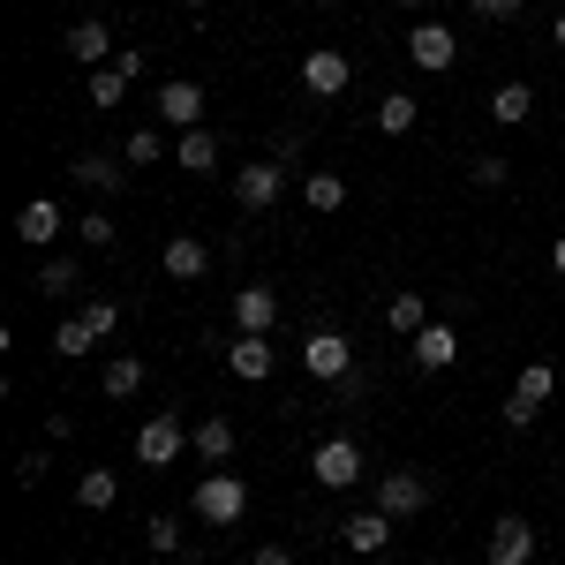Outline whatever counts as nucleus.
<instances>
[{
	"instance_id": "1",
	"label": "nucleus",
	"mask_w": 565,
	"mask_h": 565,
	"mask_svg": "<svg viewBox=\"0 0 565 565\" xmlns=\"http://www.w3.org/2000/svg\"><path fill=\"white\" fill-rule=\"evenodd\" d=\"M242 513H249V482L242 476H204L196 482V521L204 527H242Z\"/></svg>"
},
{
	"instance_id": "2",
	"label": "nucleus",
	"mask_w": 565,
	"mask_h": 565,
	"mask_svg": "<svg viewBox=\"0 0 565 565\" xmlns=\"http://www.w3.org/2000/svg\"><path fill=\"white\" fill-rule=\"evenodd\" d=\"M309 476H317V490H354L362 482V445L354 437H324L309 452Z\"/></svg>"
},
{
	"instance_id": "3",
	"label": "nucleus",
	"mask_w": 565,
	"mask_h": 565,
	"mask_svg": "<svg viewBox=\"0 0 565 565\" xmlns=\"http://www.w3.org/2000/svg\"><path fill=\"white\" fill-rule=\"evenodd\" d=\"M348 84H354V61L340 53V45H317V53L302 61V90L309 98H340Z\"/></svg>"
},
{
	"instance_id": "4",
	"label": "nucleus",
	"mask_w": 565,
	"mask_h": 565,
	"mask_svg": "<svg viewBox=\"0 0 565 565\" xmlns=\"http://www.w3.org/2000/svg\"><path fill=\"white\" fill-rule=\"evenodd\" d=\"M302 362H309V377H324V385H354V354H348L340 332H309Z\"/></svg>"
},
{
	"instance_id": "5",
	"label": "nucleus",
	"mask_w": 565,
	"mask_h": 565,
	"mask_svg": "<svg viewBox=\"0 0 565 565\" xmlns=\"http://www.w3.org/2000/svg\"><path fill=\"white\" fill-rule=\"evenodd\" d=\"M535 551H543V535H535L521 513L490 521V565H535Z\"/></svg>"
},
{
	"instance_id": "6",
	"label": "nucleus",
	"mask_w": 565,
	"mask_h": 565,
	"mask_svg": "<svg viewBox=\"0 0 565 565\" xmlns=\"http://www.w3.org/2000/svg\"><path fill=\"white\" fill-rule=\"evenodd\" d=\"M181 445H189V430H181L174 415H151V423L136 430V460H143V468H174Z\"/></svg>"
},
{
	"instance_id": "7",
	"label": "nucleus",
	"mask_w": 565,
	"mask_h": 565,
	"mask_svg": "<svg viewBox=\"0 0 565 565\" xmlns=\"http://www.w3.org/2000/svg\"><path fill=\"white\" fill-rule=\"evenodd\" d=\"M407 61L430 68V76H445V68L460 61V39H452L445 23H415V31H407Z\"/></svg>"
},
{
	"instance_id": "8",
	"label": "nucleus",
	"mask_w": 565,
	"mask_h": 565,
	"mask_svg": "<svg viewBox=\"0 0 565 565\" xmlns=\"http://www.w3.org/2000/svg\"><path fill=\"white\" fill-rule=\"evenodd\" d=\"M279 181H287V167H271V159L234 167V204H242V212H271V204H279Z\"/></svg>"
},
{
	"instance_id": "9",
	"label": "nucleus",
	"mask_w": 565,
	"mask_h": 565,
	"mask_svg": "<svg viewBox=\"0 0 565 565\" xmlns=\"http://www.w3.org/2000/svg\"><path fill=\"white\" fill-rule=\"evenodd\" d=\"M136 76H143V53H129V45H121L106 68H90V106H121Z\"/></svg>"
},
{
	"instance_id": "10",
	"label": "nucleus",
	"mask_w": 565,
	"mask_h": 565,
	"mask_svg": "<svg viewBox=\"0 0 565 565\" xmlns=\"http://www.w3.org/2000/svg\"><path fill=\"white\" fill-rule=\"evenodd\" d=\"M377 505H385L392 521H415V513L430 505V482L415 476V468H399V476H385V482H377Z\"/></svg>"
},
{
	"instance_id": "11",
	"label": "nucleus",
	"mask_w": 565,
	"mask_h": 565,
	"mask_svg": "<svg viewBox=\"0 0 565 565\" xmlns=\"http://www.w3.org/2000/svg\"><path fill=\"white\" fill-rule=\"evenodd\" d=\"M407 354H415V370H452V362H460V332L430 317V324H423V332L407 340Z\"/></svg>"
},
{
	"instance_id": "12",
	"label": "nucleus",
	"mask_w": 565,
	"mask_h": 565,
	"mask_svg": "<svg viewBox=\"0 0 565 565\" xmlns=\"http://www.w3.org/2000/svg\"><path fill=\"white\" fill-rule=\"evenodd\" d=\"M68 218H61V204L53 196H31L23 212H15V242H31V249H53V234H61Z\"/></svg>"
},
{
	"instance_id": "13",
	"label": "nucleus",
	"mask_w": 565,
	"mask_h": 565,
	"mask_svg": "<svg viewBox=\"0 0 565 565\" xmlns=\"http://www.w3.org/2000/svg\"><path fill=\"white\" fill-rule=\"evenodd\" d=\"M340 543H348V551H362V558H377V551L392 543V513H385V505H370V513H348Z\"/></svg>"
},
{
	"instance_id": "14",
	"label": "nucleus",
	"mask_w": 565,
	"mask_h": 565,
	"mask_svg": "<svg viewBox=\"0 0 565 565\" xmlns=\"http://www.w3.org/2000/svg\"><path fill=\"white\" fill-rule=\"evenodd\" d=\"M159 121H167V129H196V121H204V90L189 84V76H174V84L159 90Z\"/></svg>"
},
{
	"instance_id": "15",
	"label": "nucleus",
	"mask_w": 565,
	"mask_h": 565,
	"mask_svg": "<svg viewBox=\"0 0 565 565\" xmlns=\"http://www.w3.org/2000/svg\"><path fill=\"white\" fill-rule=\"evenodd\" d=\"M68 53H76L84 68H106V61H114L121 45H114V31H106L98 15H84V23H68Z\"/></svg>"
},
{
	"instance_id": "16",
	"label": "nucleus",
	"mask_w": 565,
	"mask_h": 565,
	"mask_svg": "<svg viewBox=\"0 0 565 565\" xmlns=\"http://www.w3.org/2000/svg\"><path fill=\"white\" fill-rule=\"evenodd\" d=\"M159 264H167V279H181V287H189V279H204V271H212V249H204L196 234H174Z\"/></svg>"
},
{
	"instance_id": "17",
	"label": "nucleus",
	"mask_w": 565,
	"mask_h": 565,
	"mask_svg": "<svg viewBox=\"0 0 565 565\" xmlns=\"http://www.w3.org/2000/svg\"><path fill=\"white\" fill-rule=\"evenodd\" d=\"M226 370H234L242 385H264V377H271V348H264V332H242V340L226 348Z\"/></svg>"
},
{
	"instance_id": "18",
	"label": "nucleus",
	"mask_w": 565,
	"mask_h": 565,
	"mask_svg": "<svg viewBox=\"0 0 565 565\" xmlns=\"http://www.w3.org/2000/svg\"><path fill=\"white\" fill-rule=\"evenodd\" d=\"M271 317H279V295L271 287H234V324L242 332H271Z\"/></svg>"
},
{
	"instance_id": "19",
	"label": "nucleus",
	"mask_w": 565,
	"mask_h": 565,
	"mask_svg": "<svg viewBox=\"0 0 565 565\" xmlns=\"http://www.w3.org/2000/svg\"><path fill=\"white\" fill-rule=\"evenodd\" d=\"M174 167H181V174H218V136L212 129H181Z\"/></svg>"
},
{
	"instance_id": "20",
	"label": "nucleus",
	"mask_w": 565,
	"mask_h": 565,
	"mask_svg": "<svg viewBox=\"0 0 565 565\" xmlns=\"http://www.w3.org/2000/svg\"><path fill=\"white\" fill-rule=\"evenodd\" d=\"M527 114H535V90L527 84H498L490 90V121H498V129H527Z\"/></svg>"
},
{
	"instance_id": "21",
	"label": "nucleus",
	"mask_w": 565,
	"mask_h": 565,
	"mask_svg": "<svg viewBox=\"0 0 565 565\" xmlns=\"http://www.w3.org/2000/svg\"><path fill=\"white\" fill-rule=\"evenodd\" d=\"M76 505L114 513V505H121V476H114V468H84V476H76Z\"/></svg>"
},
{
	"instance_id": "22",
	"label": "nucleus",
	"mask_w": 565,
	"mask_h": 565,
	"mask_svg": "<svg viewBox=\"0 0 565 565\" xmlns=\"http://www.w3.org/2000/svg\"><path fill=\"white\" fill-rule=\"evenodd\" d=\"M385 324H392V332H399V340H415V332H423V324H430V302H423V295H415V287H407V295H392Z\"/></svg>"
},
{
	"instance_id": "23",
	"label": "nucleus",
	"mask_w": 565,
	"mask_h": 565,
	"mask_svg": "<svg viewBox=\"0 0 565 565\" xmlns=\"http://www.w3.org/2000/svg\"><path fill=\"white\" fill-rule=\"evenodd\" d=\"M68 174L84 181V189H98V196H114V189H121V167H114V159H106V151H84V159H76V167H68Z\"/></svg>"
},
{
	"instance_id": "24",
	"label": "nucleus",
	"mask_w": 565,
	"mask_h": 565,
	"mask_svg": "<svg viewBox=\"0 0 565 565\" xmlns=\"http://www.w3.org/2000/svg\"><path fill=\"white\" fill-rule=\"evenodd\" d=\"M189 445H196V460H226V452H234V423H226V415H204Z\"/></svg>"
},
{
	"instance_id": "25",
	"label": "nucleus",
	"mask_w": 565,
	"mask_h": 565,
	"mask_svg": "<svg viewBox=\"0 0 565 565\" xmlns=\"http://www.w3.org/2000/svg\"><path fill=\"white\" fill-rule=\"evenodd\" d=\"M415 121H423V106H415L407 90H392V98H377V129H385V136H407Z\"/></svg>"
},
{
	"instance_id": "26",
	"label": "nucleus",
	"mask_w": 565,
	"mask_h": 565,
	"mask_svg": "<svg viewBox=\"0 0 565 565\" xmlns=\"http://www.w3.org/2000/svg\"><path fill=\"white\" fill-rule=\"evenodd\" d=\"M302 204H309L317 218L340 212V204H348V181H340V174H309V181H302Z\"/></svg>"
},
{
	"instance_id": "27",
	"label": "nucleus",
	"mask_w": 565,
	"mask_h": 565,
	"mask_svg": "<svg viewBox=\"0 0 565 565\" xmlns=\"http://www.w3.org/2000/svg\"><path fill=\"white\" fill-rule=\"evenodd\" d=\"M551 392H558V370H551V362H527L521 377H513V399H527V407H543Z\"/></svg>"
},
{
	"instance_id": "28",
	"label": "nucleus",
	"mask_w": 565,
	"mask_h": 565,
	"mask_svg": "<svg viewBox=\"0 0 565 565\" xmlns=\"http://www.w3.org/2000/svg\"><path fill=\"white\" fill-rule=\"evenodd\" d=\"M136 392H143V362L136 354H114L106 362V399H136Z\"/></svg>"
},
{
	"instance_id": "29",
	"label": "nucleus",
	"mask_w": 565,
	"mask_h": 565,
	"mask_svg": "<svg viewBox=\"0 0 565 565\" xmlns=\"http://www.w3.org/2000/svg\"><path fill=\"white\" fill-rule=\"evenodd\" d=\"M98 348V332H90L84 317H68V324H53V354H61V362H76V354H90Z\"/></svg>"
},
{
	"instance_id": "30",
	"label": "nucleus",
	"mask_w": 565,
	"mask_h": 565,
	"mask_svg": "<svg viewBox=\"0 0 565 565\" xmlns=\"http://www.w3.org/2000/svg\"><path fill=\"white\" fill-rule=\"evenodd\" d=\"M31 287H45V295H76V287H84V271H76V264H68V257H45V264H39V279H31Z\"/></svg>"
},
{
	"instance_id": "31",
	"label": "nucleus",
	"mask_w": 565,
	"mask_h": 565,
	"mask_svg": "<svg viewBox=\"0 0 565 565\" xmlns=\"http://www.w3.org/2000/svg\"><path fill=\"white\" fill-rule=\"evenodd\" d=\"M159 151H167V136H159V129H136L129 143H121V159H129V167H159Z\"/></svg>"
},
{
	"instance_id": "32",
	"label": "nucleus",
	"mask_w": 565,
	"mask_h": 565,
	"mask_svg": "<svg viewBox=\"0 0 565 565\" xmlns=\"http://www.w3.org/2000/svg\"><path fill=\"white\" fill-rule=\"evenodd\" d=\"M143 543H151L159 558H174V551H181V527H174V513H151V521H143Z\"/></svg>"
},
{
	"instance_id": "33",
	"label": "nucleus",
	"mask_w": 565,
	"mask_h": 565,
	"mask_svg": "<svg viewBox=\"0 0 565 565\" xmlns=\"http://www.w3.org/2000/svg\"><path fill=\"white\" fill-rule=\"evenodd\" d=\"M76 234H84V249H114V234H121V226H114L106 212H84V218H76Z\"/></svg>"
},
{
	"instance_id": "34",
	"label": "nucleus",
	"mask_w": 565,
	"mask_h": 565,
	"mask_svg": "<svg viewBox=\"0 0 565 565\" xmlns=\"http://www.w3.org/2000/svg\"><path fill=\"white\" fill-rule=\"evenodd\" d=\"M84 324L98 332V340H114V332H121V302H106V295H98V302H84Z\"/></svg>"
},
{
	"instance_id": "35",
	"label": "nucleus",
	"mask_w": 565,
	"mask_h": 565,
	"mask_svg": "<svg viewBox=\"0 0 565 565\" xmlns=\"http://www.w3.org/2000/svg\"><path fill=\"white\" fill-rule=\"evenodd\" d=\"M505 174H513V159H498V151H482L476 167H468V181H476V189H505Z\"/></svg>"
},
{
	"instance_id": "36",
	"label": "nucleus",
	"mask_w": 565,
	"mask_h": 565,
	"mask_svg": "<svg viewBox=\"0 0 565 565\" xmlns=\"http://www.w3.org/2000/svg\"><path fill=\"white\" fill-rule=\"evenodd\" d=\"M468 8H476V15H490V23H513L527 0H468Z\"/></svg>"
},
{
	"instance_id": "37",
	"label": "nucleus",
	"mask_w": 565,
	"mask_h": 565,
	"mask_svg": "<svg viewBox=\"0 0 565 565\" xmlns=\"http://www.w3.org/2000/svg\"><path fill=\"white\" fill-rule=\"evenodd\" d=\"M498 415H505V430H527V423H535V415H543V407H527V399H505V407H498Z\"/></svg>"
},
{
	"instance_id": "38",
	"label": "nucleus",
	"mask_w": 565,
	"mask_h": 565,
	"mask_svg": "<svg viewBox=\"0 0 565 565\" xmlns=\"http://www.w3.org/2000/svg\"><path fill=\"white\" fill-rule=\"evenodd\" d=\"M39 476H45V452H23V460H15V482H23V490H39Z\"/></svg>"
},
{
	"instance_id": "39",
	"label": "nucleus",
	"mask_w": 565,
	"mask_h": 565,
	"mask_svg": "<svg viewBox=\"0 0 565 565\" xmlns=\"http://www.w3.org/2000/svg\"><path fill=\"white\" fill-rule=\"evenodd\" d=\"M249 565H295V558H287L279 543H264V551H257V558H249Z\"/></svg>"
},
{
	"instance_id": "40",
	"label": "nucleus",
	"mask_w": 565,
	"mask_h": 565,
	"mask_svg": "<svg viewBox=\"0 0 565 565\" xmlns=\"http://www.w3.org/2000/svg\"><path fill=\"white\" fill-rule=\"evenodd\" d=\"M551 264H558V271H565V234H558V242H551Z\"/></svg>"
},
{
	"instance_id": "41",
	"label": "nucleus",
	"mask_w": 565,
	"mask_h": 565,
	"mask_svg": "<svg viewBox=\"0 0 565 565\" xmlns=\"http://www.w3.org/2000/svg\"><path fill=\"white\" fill-rule=\"evenodd\" d=\"M551 39H558V45H565V15H558V23H551Z\"/></svg>"
},
{
	"instance_id": "42",
	"label": "nucleus",
	"mask_w": 565,
	"mask_h": 565,
	"mask_svg": "<svg viewBox=\"0 0 565 565\" xmlns=\"http://www.w3.org/2000/svg\"><path fill=\"white\" fill-rule=\"evenodd\" d=\"M399 8H430V0H399Z\"/></svg>"
},
{
	"instance_id": "43",
	"label": "nucleus",
	"mask_w": 565,
	"mask_h": 565,
	"mask_svg": "<svg viewBox=\"0 0 565 565\" xmlns=\"http://www.w3.org/2000/svg\"><path fill=\"white\" fill-rule=\"evenodd\" d=\"M189 8H212V0H189Z\"/></svg>"
},
{
	"instance_id": "44",
	"label": "nucleus",
	"mask_w": 565,
	"mask_h": 565,
	"mask_svg": "<svg viewBox=\"0 0 565 565\" xmlns=\"http://www.w3.org/2000/svg\"><path fill=\"white\" fill-rule=\"evenodd\" d=\"M558 505H565V490H558Z\"/></svg>"
},
{
	"instance_id": "45",
	"label": "nucleus",
	"mask_w": 565,
	"mask_h": 565,
	"mask_svg": "<svg viewBox=\"0 0 565 565\" xmlns=\"http://www.w3.org/2000/svg\"><path fill=\"white\" fill-rule=\"evenodd\" d=\"M196 565H204V558H196Z\"/></svg>"
}]
</instances>
